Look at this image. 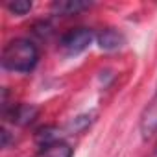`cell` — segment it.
I'll use <instances>...</instances> for the list:
<instances>
[{
  "label": "cell",
  "mask_w": 157,
  "mask_h": 157,
  "mask_svg": "<svg viewBox=\"0 0 157 157\" xmlns=\"http://www.w3.org/2000/svg\"><path fill=\"white\" fill-rule=\"evenodd\" d=\"M39 61L37 46L28 39H13L2 50V65L11 72H32Z\"/></svg>",
  "instance_id": "6da1fadb"
},
{
  "label": "cell",
  "mask_w": 157,
  "mask_h": 157,
  "mask_svg": "<svg viewBox=\"0 0 157 157\" xmlns=\"http://www.w3.org/2000/svg\"><path fill=\"white\" fill-rule=\"evenodd\" d=\"M93 37L89 28H74L61 37V48L67 54H80L93 43Z\"/></svg>",
  "instance_id": "7a4b0ae2"
},
{
  "label": "cell",
  "mask_w": 157,
  "mask_h": 157,
  "mask_svg": "<svg viewBox=\"0 0 157 157\" xmlns=\"http://www.w3.org/2000/svg\"><path fill=\"white\" fill-rule=\"evenodd\" d=\"M155 131H157V96L151 100V104L146 107V111L140 118V133L144 139H148Z\"/></svg>",
  "instance_id": "3957f363"
},
{
  "label": "cell",
  "mask_w": 157,
  "mask_h": 157,
  "mask_svg": "<svg viewBox=\"0 0 157 157\" xmlns=\"http://www.w3.org/2000/svg\"><path fill=\"white\" fill-rule=\"evenodd\" d=\"M87 8H91V2L83 0H56L52 4V11L56 15H76Z\"/></svg>",
  "instance_id": "277c9868"
},
{
  "label": "cell",
  "mask_w": 157,
  "mask_h": 157,
  "mask_svg": "<svg viewBox=\"0 0 157 157\" xmlns=\"http://www.w3.org/2000/svg\"><path fill=\"white\" fill-rule=\"evenodd\" d=\"M96 39H98L100 48H104V50H117L124 44V35L118 30H113V28L102 30Z\"/></svg>",
  "instance_id": "5b68a950"
},
{
  "label": "cell",
  "mask_w": 157,
  "mask_h": 157,
  "mask_svg": "<svg viewBox=\"0 0 157 157\" xmlns=\"http://www.w3.org/2000/svg\"><path fill=\"white\" fill-rule=\"evenodd\" d=\"M35 115H37V111L30 105H13L11 109H8L4 113V117H10L17 124H28V122L33 120Z\"/></svg>",
  "instance_id": "8992f818"
},
{
  "label": "cell",
  "mask_w": 157,
  "mask_h": 157,
  "mask_svg": "<svg viewBox=\"0 0 157 157\" xmlns=\"http://www.w3.org/2000/svg\"><path fill=\"white\" fill-rule=\"evenodd\" d=\"M41 150H43V157H72V148L61 140H56Z\"/></svg>",
  "instance_id": "52a82bcc"
},
{
  "label": "cell",
  "mask_w": 157,
  "mask_h": 157,
  "mask_svg": "<svg viewBox=\"0 0 157 157\" xmlns=\"http://www.w3.org/2000/svg\"><path fill=\"white\" fill-rule=\"evenodd\" d=\"M6 8L13 15H26L32 10V2L30 0H11V2H6Z\"/></svg>",
  "instance_id": "ba28073f"
},
{
  "label": "cell",
  "mask_w": 157,
  "mask_h": 157,
  "mask_svg": "<svg viewBox=\"0 0 157 157\" xmlns=\"http://www.w3.org/2000/svg\"><path fill=\"white\" fill-rule=\"evenodd\" d=\"M151 157H157V142H155V148H153V155Z\"/></svg>",
  "instance_id": "9c48e42d"
}]
</instances>
